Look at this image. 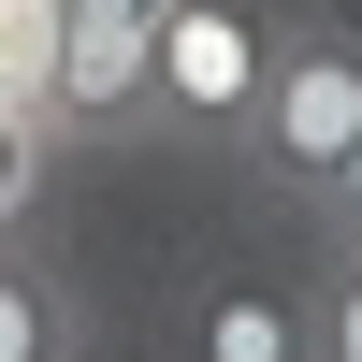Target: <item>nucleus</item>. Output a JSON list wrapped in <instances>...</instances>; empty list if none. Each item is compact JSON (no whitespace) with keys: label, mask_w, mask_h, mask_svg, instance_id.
I'll use <instances>...</instances> for the list:
<instances>
[{"label":"nucleus","mask_w":362,"mask_h":362,"mask_svg":"<svg viewBox=\"0 0 362 362\" xmlns=\"http://www.w3.org/2000/svg\"><path fill=\"white\" fill-rule=\"evenodd\" d=\"M348 145H362V15L290 0V15H276V73H261L247 145H232V160H247L261 203H290V218H305V203L348 174Z\"/></svg>","instance_id":"obj_1"},{"label":"nucleus","mask_w":362,"mask_h":362,"mask_svg":"<svg viewBox=\"0 0 362 362\" xmlns=\"http://www.w3.org/2000/svg\"><path fill=\"white\" fill-rule=\"evenodd\" d=\"M276 15L290 0H174L160 58H145V145H247V102L276 73Z\"/></svg>","instance_id":"obj_2"},{"label":"nucleus","mask_w":362,"mask_h":362,"mask_svg":"<svg viewBox=\"0 0 362 362\" xmlns=\"http://www.w3.org/2000/svg\"><path fill=\"white\" fill-rule=\"evenodd\" d=\"M174 362H319V261H203L174 290Z\"/></svg>","instance_id":"obj_3"},{"label":"nucleus","mask_w":362,"mask_h":362,"mask_svg":"<svg viewBox=\"0 0 362 362\" xmlns=\"http://www.w3.org/2000/svg\"><path fill=\"white\" fill-rule=\"evenodd\" d=\"M174 0H58V145H145V58Z\"/></svg>","instance_id":"obj_4"},{"label":"nucleus","mask_w":362,"mask_h":362,"mask_svg":"<svg viewBox=\"0 0 362 362\" xmlns=\"http://www.w3.org/2000/svg\"><path fill=\"white\" fill-rule=\"evenodd\" d=\"M0 362H87V290L44 232H0Z\"/></svg>","instance_id":"obj_5"},{"label":"nucleus","mask_w":362,"mask_h":362,"mask_svg":"<svg viewBox=\"0 0 362 362\" xmlns=\"http://www.w3.org/2000/svg\"><path fill=\"white\" fill-rule=\"evenodd\" d=\"M0 102L58 131V0H0Z\"/></svg>","instance_id":"obj_6"},{"label":"nucleus","mask_w":362,"mask_h":362,"mask_svg":"<svg viewBox=\"0 0 362 362\" xmlns=\"http://www.w3.org/2000/svg\"><path fill=\"white\" fill-rule=\"evenodd\" d=\"M58 160H73V145H58L44 116L0 102V232H29V203H44V174H58Z\"/></svg>","instance_id":"obj_7"},{"label":"nucleus","mask_w":362,"mask_h":362,"mask_svg":"<svg viewBox=\"0 0 362 362\" xmlns=\"http://www.w3.org/2000/svg\"><path fill=\"white\" fill-rule=\"evenodd\" d=\"M319 362H362V247H319Z\"/></svg>","instance_id":"obj_8"},{"label":"nucleus","mask_w":362,"mask_h":362,"mask_svg":"<svg viewBox=\"0 0 362 362\" xmlns=\"http://www.w3.org/2000/svg\"><path fill=\"white\" fill-rule=\"evenodd\" d=\"M305 232H319V247H362V145H348V174H334V189L305 203Z\"/></svg>","instance_id":"obj_9"}]
</instances>
